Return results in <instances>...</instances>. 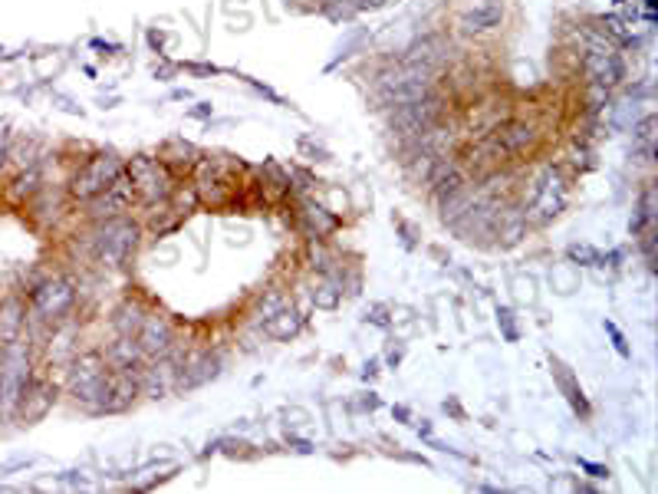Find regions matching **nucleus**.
Segmentation results:
<instances>
[{"label":"nucleus","mask_w":658,"mask_h":494,"mask_svg":"<svg viewBox=\"0 0 658 494\" xmlns=\"http://www.w3.org/2000/svg\"><path fill=\"white\" fill-rule=\"evenodd\" d=\"M30 383H33L30 343L14 340L0 346V415L4 419H17V409L24 402Z\"/></svg>","instance_id":"nucleus-1"},{"label":"nucleus","mask_w":658,"mask_h":494,"mask_svg":"<svg viewBox=\"0 0 658 494\" xmlns=\"http://www.w3.org/2000/svg\"><path fill=\"white\" fill-rule=\"evenodd\" d=\"M431 76L435 70H422V66H395L376 80V103L382 109H399L412 99H422L435 86Z\"/></svg>","instance_id":"nucleus-2"},{"label":"nucleus","mask_w":658,"mask_h":494,"mask_svg":"<svg viewBox=\"0 0 658 494\" xmlns=\"http://www.w3.org/2000/svg\"><path fill=\"white\" fill-rule=\"evenodd\" d=\"M142 238V228L132 218L119 215L109 221H99V228L93 234V251L99 257V264L106 267H122L135 254Z\"/></svg>","instance_id":"nucleus-3"},{"label":"nucleus","mask_w":658,"mask_h":494,"mask_svg":"<svg viewBox=\"0 0 658 494\" xmlns=\"http://www.w3.org/2000/svg\"><path fill=\"white\" fill-rule=\"evenodd\" d=\"M119 175H122V162L116 159V155H112V152H99L89 162H83V165L76 168V175H73V182H70V192L79 201H93L96 195L106 192V188L116 182Z\"/></svg>","instance_id":"nucleus-4"},{"label":"nucleus","mask_w":658,"mask_h":494,"mask_svg":"<svg viewBox=\"0 0 658 494\" xmlns=\"http://www.w3.org/2000/svg\"><path fill=\"white\" fill-rule=\"evenodd\" d=\"M441 109L445 106H441V96H435V93H428L422 99H412V103L392 109V129L405 139H422L428 129L438 126Z\"/></svg>","instance_id":"nucleus-5"},{"label":"nucleus","mask_w":658,"mask_h":494,"mask_svg":"<svg viewBox=\"0 0 658 494\" xmlns=\"http://www.w3.org/2000/svg\"><path fill=\"white\" fill-rule=\"evenodd\" d=\"M533 145H537V126L527 119H507L491 129V136L481 142V149L491 159H510V155L527 152Z\"/></svg>","instance_id":"nucleus-6"},{"label":"nucleus","mask_w":658,"mask_h":494,"mask_svg":"<svg viewBox=\"0 0 658 494\" xmlns=\"http://www.w3.org/2000/svg\"><path fill=\"white\" fill-rule=\"evenodd\" d=\"M129 182L135 188V198L145 201H165L172 195V175H168L165 162L149 159V155H139V159L129 162Z\"/></svg>","instance_id":"nucleus-7"},{"label":"nucleus","mask_w":658,"mask_h":494,"mask_svg":"<svg viewBox=\"0 0 658 494\" xmlns=\"http://www.w3.org/2000/svg\"><path fill=\"white\" fill-rule=\"evenodd\" d=\"M76 300V287L73 280L66 277H53V280H43V284L30 294V307L37 313L40 320H60L66 310L73 307Z\"/></svg>","instance_id":"nucleus-8"},{"label":"nucleus","mask_w":658,"mask_h":494,"mask_svg":"<svg viewBox=\"0 0 658 494\" xmlns=\"http://www.w3.org/2000/svg\"><path fill=\"white\" fill-rule=\"evenodd\" d=\"M566 205V188L560 172L547 168L537 182H533V198H530V218L537 221H553Z\"/></svg>","instance_id":"nucleus-9"},{"label":"nucleus","mask_w":658,"mask_h":494,"mask_svg":"<svg viewBox=\"0 0 658 494\" xmlns=\"http://www.w3.org/2000/svg\"><path fill=\"white\" fill-rule=\"evenodd\" d=\"M132 201H135V188H132V182H129V175H119L116 182L106 188V192L89 201V205H93V211H89V215H93L96 221L119 218V215H126V211L132 208Z\"/></svg>","instance_id":"nucleus-10"},{"label":"nucleus","mask_w":658,"mask_h":494,"mask_svg":"<svg viewBox=\"0 0 658 494\" xmlns=\"http://www.w3.org/2000/svg\"><path fill=\"white\" fill-rule=\"evenodd\" d=\"M583 73L586 80L599 86V89H612L622 83V76H626V66L612 50H589L586 60H583Z\"/></svg>","instance_id":"nucleus-11"},{"label":"nucleus","mask_w":658,"mask_h":494,"mask_svg":"<svg viewBox=\"0 0 658 494\" xmlns=\"http://www.w3.org/2000/svg\"><path fill=\"white\" fill-rule=\"evenodd\" d=\"M501 20H504L501 0H481V4H474L471 10H464L458 27L461 33H468V37H481V33H491L501 27Z\"/></svg>","instance_id":"nucleus-12"},{"label":"nucleus","mask_w":658,"mask_h":494,"mask_svg":"<svg viewBox=\"0 0 658 494\" xmlns=\"http://www.w3.org/2000/svg\"><path fill=\"white\" fill-rule=\"evenodd\" d=\"M135 340H139L145 356H165L172 350V327H168L165 317H145Z\"/></svg>","instance_id":"nucleus-13"},{"label":"nucleus","mask_w":658,"mask_h":494,"mask_svg":"<svg viewBox=\"0 0 658 494\" xmlns=\"http://www.w3.org/2000/svg\"><path fill=\"white\" fill-rule=\"evenodd\" d=\"M53 402H56V389L47 383V379H33L24 402H20V409H17V419L40 422L43 415L53 409Z\"/></svg>","instance_id":"nucleus-14"},{"label":"nucleus","mask_w":658,"mask_h":494,"mask_svg":"<svg viewBox=\"0 0 658 494\" xmlns=\"http://www.w3.org/2000/svg\"><path fill=\"white\" fill-rule=\"evenodd\" d=\"M24 327H27V307L20 297H10L0 303V346L14 343L24 336Z\"/></svg>","instance_id":"nucleus-15"},{"label":"nucleus","mask_w":658,"mask_h":494,"mask_svg":"<svg viewBox=\"0 0 658 494\" xmlns=\"http://www.w3.org/2000/svg\"><path fill=\"white\" fill-rule=\"evenodd\" d=\"M142 359H145V353H142V346L135 336H119L106 353V363L116 369V373H135V369L142 366Z\"/></svg>","instance_id":"nucleus-16"},{"label":"nucleus","mask_w":658,"mask_h":494,"mask_svg":"<svg viewBox=\"0 0 658 494\" xmlns=\"http://www.w3.org/2000/svg\"><path fill=\"white\" fill-rule=\"evenodd\" d=\"M441 56H445V43H441V37H425V40H418L415 47H408V56L402 60V66H422V70H438Z\"/></svg>","instance_id":"nucleus-17"},{"label":"nucleus","mask_w":658,"mask_h":494,"mask_svg":"<svg viewBox=\"0 0 658 494\" xmlns=\"http://www.w3.org/2000/svg\"><path fill=\"white\" fill-rule=\"evenodd\" d=\"M428 185H431V195H435V201L441 205L445 198L461 192V188H464V175L458 172L455 165H435V172H431Z\"/></svg>","instance_id":"nucleus-18"},{"label":"nucleus","mask_w":658,"mask_h":494,"mask_svg":"<svg viewBox=\"0 0 658 494\" xmlns=\"http://www.w3.org/2000/svg\"><path fill=\"white\" fill-rule=\"evenodd\" d=\"M106 369H109V363H106V356H102L99 350L79 353L73 363H70V386L86 383V379H93V376H102Z\"/></svg>","instance_id":"nucleus-19"},{"label":"nucleus","mask_w":658,"mask_h":494,"mask_svg":"<svg viewBox=\"0 0 658 494\" xmlns=\"http://www.w3.org/2000/svg\"><path fill=\"white\" fill-rule=\"evenodd\" d=\"M142 320H145V310L135 300H126L116 313H112V327H116L119 336H135L142 327Z\"/></svg>","instance_id":"nucleus-20"},{"label":"nucleus","mask_w":658,"mask_h":494,"mask_svg":"<svg viewBox=\"0 0 658 494\" xmlns=\"http://www.w3.org/2000/svg\"><path fill=\"white\" fill-rule=\"evenodd\" d=\"M267 333L274 336V340H290V336H297L300 333V313L290 310V307L277 310L274 317L267 320Z\"/></svg>","instance_id":"nucleus-21"},{"label":"nucleus","mask_w":658,"mask_h":494,"mask_svg":"<svg viewBox=\"0 0 658 494\" xmlns=\"http://www.w3.org/2000/svg\"><path fill=\"white\" fill-rule=\"evenodd\" d=\"M218 363H214L211 356H201V359H191V366L185 369V376H181V386H198L204 383L208 376H214L218 369H214Z\"/></svg>","instance_id":"nucleus-22"},{"label":"nucleus","mask_w":658,"mask_h":494,"mask_svg":"<svg viewBox=\"0 0 658 494\" xmlns=\"http://www.w3.org/2000/svg\"><path fill=\"white\" fill-rule=\"evenodd\" d=\"M652 221H655V188H652V185H645V192H642V198H639V218H635L632 228L649 234Z\"/></svg>","instance_id":"nucleus-23"},{"label":"nucleus","mask_w":658,"mask_h":494,"mask_svg":"<svg viewBox=\"0 0 658 494\" xmlns=\"http://www.w3.org/2000/svg\"><path fill=\"white\" fill-rule=\"evenodd\" d=\"M37 188H40V172H37L33 165L27 168V172H20V175L14 178V195H17V198L33 195Z\"/></svg>","instance_id":"nucleus-24"},{"label":"nucleus","mask_w":658,"mask_h":494,"mask_svg":"<svg viewBox=\"0 0 658 494\" xmlns=\"http://www.w3.org/2000/svg\"><path fill=\"white\" fill-rule=\"evenodd\" d=\"M313 303H316V307H323V310H333L336 303H339V290H336L333 284H323V287L313 294Z\"/></svg>","instance_id":"nucleus-25"},{"label":"nucleus","mask_w":658,"mask_h":494,"mask_svg":"<svg viewBox=\"0 0 658 494\" xmlns=\"http://www.w3.org/2000/svg\"><path fill=\"white\" fill-rule=\"evenodd\" d=\"M652 129H655V119L645 116L639 126H635V139L645 145V152H652Z\"/></svg>","instance_id":"nucleus-26"},{"label":"nucleus","mask_w":658,"mask_h":494,"mask_svg":"<svg viewBox=\"0 0 658 494\" xmlns=\"http://www.w3.org/2000/svg\"><path fill=\"white\" fill-rule=\"evenodd\" d=\"M514 287H517V300H524V303H533V300H537V284H533L530 277H517V280H514Z\"/></svg>","instance_id":"nucleus-27"},{"label":"nucleus","mask_w":658,"mask_h":494,"mask_svg":"<svg viewBox=\"0 0 658 494\" xmlns=\"http://www.w3.org/2000/svg\"><path fill=\"white\" fill-rule=\"evenodd\" d=\"M283 307H287V303H283V297H280V294H270V297H267V303H260V310H264V317H267V320L274 317L277 310H283Z\"/></svg>","instance_id":"nucleus-28"},{"label":"nucleus","mask_w":658,"mask_h":494,"mask_svg":"<svg viewBox=\"0 0 658 494\" xmlns=\"http://www.w3.org/2000/svg\"><path fill=\"white\" fill-rule=\"evenodd\" d=\"M560 284V294H570V290H576V277H570L566 271H560V277H553Z\"/></svg>","instance_id":"nucleus-29"},{"label":"nucleus","mask_w":658,"mask_h":494,"mask_svg":"<svg viewBox=\"0 0 658 494\" xmlns=\"http://www.w3.org/2000/svg\"><path fill=\"white\" fill-rule=\"evenodd\" d=\"M385 0H353V7L356 10H376V7H382Z\"/></svg>","instance_id":"nucleus-30"},{"label":"nucleus","mask_w":658,"mask_h":494,"mask_svg":"<svg viewBox=\"0 0 658 494\" xmlns=\"http://www.w3.org/2000/svg\"><path fill=\"white\" fill-rule=\"evenodd\" d=\"M583 468H586V471H589V475H593V478H606V475H609L606 468H599V465H589V462H583Z\"/></svg>","instance_id":"nucleus-31"}]
</instances>
